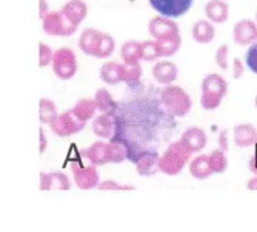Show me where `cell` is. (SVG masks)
<instances>
[{
  "label": "cell",
  "mask_w": 257,
  "mask_h": 232,
  "mask_svg": "<svg viewBox=\"0 0 257 232\" xmlns=\"http://www.w3.org/2000/svg\"><path fill=\"white\" fill-rule=\"evenodd\" d=\"M178 68L175 63L170 60H163L155 64L152 69V75L160 84L170 85L177 79Z\"/></svg>",
  "instance_id": "5bb4252c"
},
{
  "label": "cell",
  "mask_w": 257,
  "mask_h": 232,
  "mask_svg": "<svg viewBox=\"0 0 257 232\" xmlns=\"http://www.w3.org/2000/svg\"><path fill=\"white\" fill-rule=\"evenodd\" d=\"M120 57L123 63H135L142 59L141 55V43L137 40H128L120 48Z\"/></svg>",
  "instance_id": "484cf974"
},
{
  "label": "cell",
  "mask_w": 257,
  "mask_h": 232,
  "mask_svg": "<svg viewBox=\"0 0 257 232\" xmlns=\"http://www.w3.org/2000/svg\"><path fill=\"white\" fill-rule=\"evenodd\" d=\"M232 70L233 78H235V79H240V78L242 77L243 72H245V65H243L242 60H241L240 58H235V59H233Z\"/></svg>",
  "instance_id": "74e56055"
},
{
  "label": "cell",
  "mask_w": 257,
  "mask_h": 232,
  "mask_svg": "<svg viewBox=\"0 0 257 232\" xmlns=\"http://www.w3.org/2000/svg\"><path fill=\"white\" fill-rule=\"evenodd\" d=\"M103 35L104 33L100 30L94 29V28H87L83 30L79 38V48L84 54L88 57H95L98 58L99 54L100 44H102Z\"/></svg>",
  "instance_id": "30bf717a"
},
{
  "label": "cell",
  "mask_w": 257,
  "mask_h": 232,
  "mask_svg": "<svg viewBox=\"0 0 257 232\" xmlns=\"http://www.w3.org/2000/svg\"><path fill=\"white\" fill-rule=\"evenodd\" d=\"M225 153L226 152H223L221 148H217V150H213L212 153L208 156V158H210V165L213 173H223L227 170L228 161Z\"/></svg>",
  "instance_id": "4dcf8cb0"
},
{
  "label": "cell",
  "mask_w": 257,
  "mask_h": 232,
  "mask_svg": "<svg viewBox=\"0 0 257 232\" xmlns=\"http://www.w3.org/2000/svg\"><path fill=\"white\" fill-rule=\"evenodd\" d=\"M141 55L146 62H152L162 57L157 40H145L141 43Z\"/></svg>",
  "instance_id": "f546056e"
},
{
  "label": "cell",
  "mask_w": 257,
  "mask_h": 232,
  "mask_svg": "<svg viewBox=\"0 0 257 232\" xmlns=\"http://www.w3.org/2000/svg\"><path fill=\"white\" fill-rule=\"evenodd\" d=\"M216 64L221 68L222 70L228 69V47L226 44L220 45L216 50L215 54Z\"/></svg>",
  "instance_id": "e575fe53"
},
{
  "label": "cell",
  "mask_w": 257,
  "mask_h": 232,
  "mask_svg": "<svg viewBox=\"0 0 257 232\" xmlns=\"http://www.w3.org/2000/svg\"><path fill=\"white\" fill-rule=\"evenodd\" d=\"M123 82L128 85H135L142 78V67L140 62L123 63Z\"/></svg>",
  "instance_id": "83f0119b"
},
{
  "label": "cell",
  "mask_w": 257,
  "mask_h": 232,
  "mask_svg": "<svg viewBox=\"0 0 257 232\" xmlns=\"http://www.w3.org/2000/svg\"><path fill=\"white\" fill-rule=\"evenodd\" d=\"M97 104H95L94 98H82V99L78 100L75 103L74 107L72 108L73 113L79 118L82 122H88L90 118H93V115L95 114V110H97Z\"/></svg>",
  "instance_id": "cb8c5ba5"
},
{
  "label": "cell",
  "mask_w": 257,
  "mask_h": 232,
  "mask_svg": "<svg viewBox=\"0 0 257 232\" xmlns=\"http://www.w3.org/2000/svg\"><path fill=\"white\" fill-rule=\"evenodd\" d=\"M39 188L42 191H50L52 185H50V175L47 172L39 173Z\"/></svg>",
  "instance_id": "f35d334b"
},
{
  "label": "cell",
  "mask_w": 257,
  "mask_h": 232,
  "mask_svg": "<svg viewBox=\"0 0 257 232\" xmlns=\"http://www.w3.org/2000/svg\"><path fill=\"white\" fill-rule=\"evenodd\" d=\"M157 43L160 45L162 57H172L180 50L181 45H182V38H181V34H176L172 37L165 38V39L157 40Z\"/></svg>",
  "instance_id": "4316f807"
},
{
  "label": "cell",
  "mask_w": 257,
  "mask_h": 232,
  "mask_svg": "<svg viewBox=\"0 0 257 232\" xmlns=\"http://www.w3.org/2000/svg\"><path fill=\"white\" fill-rule=\"evenodd\" d=\"M255 153L257 155V141H256V143H255Z\"/></svg>",
  "instance_id": "f6af8a7d"
},
{
  "label": "cell",
  "mask_w": 257,
  "mask_h": 232,
  "mask_svg": "<svg viewBox=\"0 0 257 232\" xmlns=\"http://www.w3.org/2000/svg\"><path fill=\"white\" fill-rule=\"evenodd\" d=\"M151 8L163 17L180 18L192 8L193 0H148Z\"/></svg>",
  "instance_id": "52a82bcc"
},
{
  "label": "cell",
  "mask_w": 257,
  "mask_h": 232,
  "mask_svg": "<svg viewBox=\"0 0 257 232\" xmlns=\"http://www.w3.org/2000/svg\"><path fill=\"white\" fill-rule=\"evenodd\" d=\"M201 107L206 110L217 109L227 94V82L217 73L208 74L201 84Z\"/></svg>",
  "instance_id": "6da1fadb"
},
{
  "label": "cell",
  "mask_w": 257,
  "mask_h": 232,
  "mask_svg": "<svg viewBox=\"0 0 257 232\" xmlns=\"http://www.w3.org/2000/svg\"><path fill=\"white\" fill-rule=\"evenodd\" d=\"M248 168H250V171L253 173V175L257 176V155H256V153H253L252 158L250 160V163H248Z\"/></svg>",
  "instance_id": "7bdbcfd3"
},
{
  "label": "cell",
  "mask_w": 257,
  "mask_h": 232,
  "mask_svg": "<svg viewBox=\"0 0 257 232\" xmlns=\"http://www.w3.org/2000/svg\"><path fill=\"white\" fill-rule=\"evenodd\" d=\"M255 104H256V108H257V95H256V99H255Z\"/></svg>",
  "instance_id": "bcb514c9"
},
{
  "label": "cell",
  "mask_w": 257,
  "mask_h": 232,
  "mask_svg": "<svg viewBox=\"0 0 257 232\" xmlns=\"http://www.w3.org/2000/svg\"><path fill=\"white\" fill-rule=\"evenodd\" d=\"M180 140L191 152L197 153L205 148L206 143H207V136L202 128L190 127L185 131Z\"/></svg>",
  "instance_id": "4fadbf2b"
},
{
  "label": "cell",
  "mask_w": 257,
  "mask_h": 232,
  "mask_svg": "<svg viewBox=\"0 0 257 232\" xmlns=\"http://www.w3.org/2000/svg\"><path fill=\"white\" fill-rule=\"evenodd\" d=\"M42 20L43 30L52 37H69L78 29V25L68 20L62 10H52Z\"/></svg>",
  "instance_id": "277c9868"
},
{
  "label": "cell",
  "mask_w": 257,
  "mask_h": 232,
  "mask_svg": "<svg viewBox=\"0 0 257 232\" xmlns=\"http://www.w3.org/2000/svg\"><path fill=\"white\" fill-rule=\"evenodd\" d=\"M233 40L241 47L253 44L257 40V23L251 19H242L233 27Z\"/></svg>",
  "instance_id": "8fae6325"
},
{
  "label": "cell",
  "mask_w": 257,
  "mask_h": 232,
  "mask_svg": "<svg viewBox=\"0 0 257 232\" xmlns=\"http://www.w3.org/2000/svg\"><path fill=\"white\" fill-rule=\"evenodd\" d=\"M93 132L97 137L100 138H112L115 132V120L113 114L103 113L98 115L93 122Z\"/></svg>",
  "instance_id": "d6986e66"
},
{
  "label": "cell",
  "mask_w": 257,
  "mask_h": 232,
  "mask_svg": "<svg viewBox=\"0 0 257 232\" xmlns=\"http://www.w3.org/2000/svg\"><path fill=\"white\" fill-rule=\"evenodd\" d=\"M246 187H247V190H250V191H257V176L250 178V180L247 181V183H246Z\"/></svg>",
  "instance_id": "ee69618b"
},
{
  "label": "cell",
  "mask_w": 257,
  "mask_h": 232,
  "mask_svg": "<svg viewBox=\"0 0 257 232\" xmlns=\"http://www.w3.org/2000/svg\"><path fill=\"white\" fill-rule=\"evenodd\" d=\"M49 7H48V3L45 0H39V18L43 19L45 15L49 13Z\"/></svg>",
  "instance_id": "b9f144b4"
},
{
  "label": "cell",
  "mask_w": 257,
  "mask_h": 232,
  "mask_svg": "<svg viewBox=\"0 0 257 232\" xmlns=\"http://www.w3.org/2000/svg\"><path fill=\"white\" fill-rule=\"evenodd\" d=\"M62 12L73 24L79 25L87 18L88 7L83 0H69L63 5Z\"/></svg>",
  "instance_id": "ac0fdd59"
},
{
  "label": "cell",
  "mask_w": 257,
  "mask_h": 232,
  "mask_svg": "<svg viewBox=\"0 0 257 232\" xmlns=\"http://www.w3.org/2000/svg\"><path fill=\"white\" fill-rule=\"evenodd\" d=\"M53 50L48 47L47 44H44L43 42L39 43V67L44 68L47 65H49L53 60Z\"/></svg>",
  "instance_id": "d590c367"
},
{
  "label": "cell",
  "mask_w": 257,
  "mask_h": 232,
  "mask_svg": "<svg viewBox=\"0 0 257 232\" xmlns=\"http://www.w3.org/2000/svg\"><path fill=\"white\" fill-rule=\"evenodd\" d=\"M148 33L156 40H160L172 37V35L180 34V28H178L177 23L173 22L172 18L156 15L148 23Z\"/></svg>",
  "instance_id": "ba28073f"
},
{
  "label": "cell",
  "mask_w": 257,
  "mask_h": 232,
  "mask_svg": "<svg viewBox=\"0 0 257 232\" xmlns=\"http://www.w3.org/2000/svg\"><path fill=\"white\" fill-rule=\"evenodd\" d=\"M107 153H108V162L110 163H120L128 157V146L123 141L112 138L107 143Z\"/></svg>",
  "instance_id": "603a6c76"
},
{
  "label": "cell",
  "mask_w": 257,
  "mask_h": 232,
  "mask_svg": "<svg viewBox=\"0 0 257 232\" xmlns=\"http://www.w3.org/2000/svg\"><path fill=\"white\" fill-rule=\"evenodd\" d=\"M188 171L191 176L197 180H206L213 175V171L210 165V158L207 155H201L193 158L188 165Z\"/></svg>",
  "instance_id": "ffe728a7"
},
{
  "label": "cell",
  "mask_w": 257,
  "mask_h": 232,
  "mask_svg": "<svg viewBox=\"0 0 257 232\" xmlns=\"http://www.w3.org/2000/svg\"><path fill=\"white\" fill-rule=\"evenodd\" d=\"M54 74L62 80H69L77 73V57L69 48H59L54 52L52 60Z\"/></svg>",
  "instance_id": "5b68a950"
},
{
  "label": "cell",
  "mask_w": 257,
  "mask_h": 232,
  "mask_svg": "<svg viewBox=\"0 0 257 232\" xmlns=\"http://www.w3.org/2000/svg\"><path fill=\"white\" fill-rule=\"evenodd\" d=\"M256 141L257 131L252 125L241 123L233 128V142L237 147H251V146H255Z\"/></svg>",
  "instance_id": "9a60e30c"
},
{
  "label": "cell",
  "mask_w": 257,
  "mask_h": 232,
  "mask_svg": "<svg viewBox=\"0 0 257 232\" xmlns=\"http://www.w3.org/2000/svg\"><path fill=\"white\" fill-rule=\"evenodd\" d=\"M218 147L223 152H228V130L221 131L220 136H218Z\"/></svg>",
  "instance_id": "ab89813d"
},
{
  "label": "cell",
  "mask_w": 257,
  "mask_h": 232,
  "mask_svg": "<svg viewBox=\"0 0 257 232\" xmlns=\"http://www.w3.org/2000/svg\"><path fill=\"white\" fill-rule=\"evenodd\" d=\"M94 100L95 104H97V108L102 113L114 114V112L117 110V103H115V100L113 99L110 93L108 92L105 88H99V89L95 92Z\"/></svg>",
  "instance_id": "d4e9b609"
},
{
  "label": "cell",
  "mask_w": 257,
  "mask_h": 232,
  "mask_svg": "<svg viewBox=\"0 0 257 232\" xmlns=\"http://www.w3.org/2000/svg\"><path fill=\"white\" fill-rule=\"evenodd\" d=\"M192 37L200 44H207L215 38V28L208 20H198L192 28Z\"/></svg>",
  "instance_id": "7402d4cb"
},
{
  "label": "cell",
  "mask_w": 257,
  "mask_h": 232,
  "mask_svg": "<svg viewBox=\"0 0 257 232\" xmlns=\"http://www.w3.org/2000/svg\"><path fill=\"white\" fill-rule=\"evenodd\" d=\"M193 153L178 140L165 151L160 158V171L167 176H177L190 162Z\"/></svg>",
  "instance_id": "7a4b0ae2"
},
{
  "label": "cell",
  "mask_w": 257,
  "mask_h": 232,
  "mask_svg": "<svg viewBox=\"0 0 257 232\" xmlns=\"http://www.w3.org/2000/svg\"><path fill=\"white\" fill-rule=\"evenodd\" d=\"M47 147H48L47 136H45L44 130H43V128H40L39 130V153L40 155H43V153L45 152Z\"/></svg>",
  "instance_id": "60d3db41"
},
{
  "label": "cell",
  "mask_w": 257,
  "mask_h": 232,
  "mask_svg": "<svg viewBox=\"0 0 257 232\" xmlns=\"http://www.w3.org/2000/svg\"><path fill=\"white\" fill-rule=\"evenodd\" d=\"M50 175V185L52 190L59 191H69L70 190V181L67 175L60 172H52Z\"/></svg>",
  "instance_id": "1f68e13d"
},
{
  "label": "cell",
  "mask_w": 257,
  "mask_h": 232,
  "mask_svg": "<svg viewBox=\"0 0 257 232\" xmlns=\"http://www.w3.org/2000/svg\"><path fill=\"white\" fill-rule=\"evenodd\" d=\"M100 79L110 85H115L123 82V65L115 62H107L99 70Z\"/></svg>",
  "instance_id": "44dd1931"
},
{
  "label": "cell",
  "mask_w": 257,
  "mask_h": 232,
  "mask_svg": "<svg viewBox=\"0 0 257 232\" xmlns=\"http://www.w3.org/2000/svg\"><path fill=\"white\" fill-rule=\"evenodd\" d=\"M246 64L248 69L257 75V43H253L246 53Z\"/></svg>",
  "instance_id": "8d00e7d4"
},
{
  "label": "cell",
  "mask_w": 257,
  "mask_h": 232,
  "mask_svg": "<svg viewBox=\"0 0 257 232\" xmlns=\"http://www.w3.org/2000/svg\"><path fill=\"white\" fill-rule=\"evenodd\" d=\"M256 23H257V13H256Z\"/></svg>",
  "instance_id": "7dc6e473"
},
{
  "label": "cell",
  "mask_w": 257,
  "mask_h": 232,
  "mask_svg": "<svg viewBox=\"0 0 257 232\" xmlns=\"http://www.w3.org/2000/svg\"><path fill=\"white\" fill-rule=\"evenodd\" d=\"M161 99L166 109L175 117H185L192 109V99L183 88L178 85H167L161 93Z\"/></svg>",
  "instance_id": "3957f363"
},
{
  "label": "cell",
  "mask_w": 257,
  "mask_h": 232,
  "mask_svg": "<svg viewBox=\"0 0 257 232\" xmlns=\"http://www.w3.org/2000/svg\"><path fill=\"white\" fill-rule=\"evenodd\" d=\"M100 191H135L136 188L131 185H122L114 180H105L98 185Z\"/></svg>",
  "instance_id": "836d02e7"
},
{
  "label": "cell",
  "mask_w": 257,
  "mask_h": 232,
  "mask_svg": "<svg viewBox=\"0 0 257 232\" xmlns=\"http://www.w3.org/2000/svg\"><path fill=\"white\" fill-rule=\"evenodd\" d=\"M228 4L225 0H210L205 7V14L211 23L222 24L228 19Z\"/></svg>",
  "instance_id": "2e32d148"
},
{
  "label": "cell",
  "mask_w": 257,
  "mask_h": 232,
  "mask_svg": "<svg viewBox=\"0 0 257 232\" xmlns=\"http://www.w3.org/2000/svg\"><path fill=\"white\" fill-rule=\"evenodd\" d=\"M58 115L57 107L54 102L48 98H42L39 100V120L44 125H50Z\"/></svg>",
  "instance_id": "f1b7e54d"
},
{
  "label": "cell",
  "mask_w": 257,
  "mask_h": 232,
  "mask_svg": "<svg viewBox=\"0 0 257 232\" xmlns=\"http://www.w3.org/2000/svg\"><path fill=\"white\" fill-rule=\"evenodd\" d=\"M115 47V42L113 39V37L108 33H104L103 35V40H102V44H100V49H99V54H98V58L102 59V58H107L109 57L110 54L113 53Z\"/></svg>",
  "instance_id": "d6a6232c"
},
{
  "label": "cell",
  "mask_w": 257,
  "mask_h": 232,
  "mask_svg": "<svg viewBox=\"0 0 257 232\" xmlns=\"http://www.w3.org/2000/svg\"><path fill=\"white\" fill-rule=\"evenodd\" d=\"M160 156L157 152H146L141 153L136 161V170L138 175L142 177H150V176L156 175L160 171Z\"/></svg>",
  "instance_id": "7c38bea8"
},
{
  "label": "cell",
  "mask_w": 257,
  "mask_h": 232,
  "mask_svg": "<svg viewBox=\"0 0 257 232\" xmlns=\"http://www.w3.org/2000/svg\"><path fill=\"white\" fill-rule=\"evenodd\" d=\"M83 157L89 161L94 166H103L108 162V153H107V143L105 142H94L89 147L83 148L80 151Z\"/></svg>",
  "instance_id": "e0dca14e"
},
{
  "label": "cell",
  "mask_w": 257,
  "mask_h": 232,
  "mask_svg": "<svg viewBox=\"0 0 257 232\" xmlns=\"http://www.w3.org/2000/svg\"><path fill=\"white\" fill-rule=\"evenodd\" d=\"M84 126L85 122H82L70 109L58 114L50 123V130L58 137H69V136L79 133L84 128Z\"/></svg>",
  "instance_id": "8992f818"
},
{
  "label": "cell",
  "mask_w": 257,
  "mask_h": 232,
  "mask_svg": "<svg viewBox=\"0 0 257 232\" xmlns=\"http://www.w3.org/2000/svg\"><path fill=\"white\" fill-rule=\"evenodd\" d=\"M72 172L74 182L78 188L80 190H92V188L98 187L99 185V175L94 165L89 166H72Z\"/></svg>",
  "instance_id": "9c48e42d"
}]
</instances>
